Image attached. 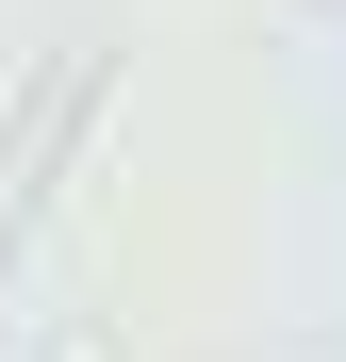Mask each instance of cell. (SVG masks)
Wrapping results in <instances>:
<instances>
[{
	"label": "cell",
	"instance_id": "6da1fadb",
	"mask_svg": "<svg viewBox=\"0 0 346 362\" xmlns=\"http://www.w3.org/2000/svg\"><path fill=\"white\" fill-rule=\"evenodd\" d=\"M83 115H99V49H67V66L33 83V115H17V148H0V264H17V230H33V181L83 148Z\"/></svg>",
	"mask_w": 346,
	"mask_h": 362
}]
</instances>
